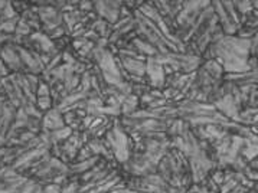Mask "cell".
Wrapping results in <instances>:
<instances>
[{
    "instance_id": "6da1fadb",
    "label": "cell",
    "mask_w": 258,
    "mask_h": 193,
    "mask_svg": "<svg viewBox=\"0 0 258 193\" xmlns=\"http://www.w3.org/2000/svg\"><path fill=\"white\" fill-rule=\"evenodd\" d=\"M146 75L149 77V85L150 88L163 91L165 88V70L163 65L156 61L155 56H150L146 59Z\"/></svg>"
},
{
    "instance_id": "3957f363",
    "label": "cell",
    "mask_w": 258,
    "mask_h": 193,
    "mask_svg": "<svg viewBox=\"0 0 258 193\" xmlns=\"http://www.w3.org/2000/svg\"><path fill=\"white\" fill-rule=\"evenodd\" d=\"M62 127H65V122L62 118L61 112L56 108H51L45 112V115L42 117L41 121V130L45 133H52L59 130Z\"/></svg>"
},
{
    "instance_id": "5b68a950",
    "label": "cell",
    "mask_w": 258,
    "mask_h": 193,
    "mask_svg": "<svg viewBox=\"0 0 258 193\" xmlns=\"http://www.w3.org/2000/svg\"><path fill=\"white\" fill-rule=\"evenodd\" d=\"M52 104H53V102H52L51 97H38V98H36V102H35L36 108L41 112H46L48 110H51Z\"/></svg>"
},
{
    "instance_id": "277c9868",
    "label": "cell",
    "mask_w": 258,
    "mask_h": 193,
    "mask_svg": "<svg viewBox=\"0 0 258 193\" xmlns=\"http://www.w3.org/2000/svg\"><path fill=\"white\" fill-rule=\"evenodd\" d=\"M137 105H139V97L135 94H130L121 104V112L127 114L128 117L132 114H135L137 111Z\"/></svg>"
},
{
    "instance_id": "7a4b0ae2",
    "label": "cell",
    "mask_w": 258,
    "mask_h": 193,
    "mask_svg": "<svg viewBox=\"0 0 258 193\" xmlns=\"http://www.w3.org/2000/svg\"><path fill=\"white\" fill-rule=\"evenodd\" d=\"M121 6H123V3H120V2H97V3H94V9L97 11V15L100 16V19H104L111 26L120 19Z\"/></svg>"
}]
</instances>
